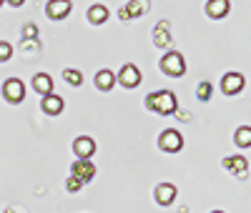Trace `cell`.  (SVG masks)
<instances>
[{
	"mask_svg": "<svg viewBox=\"0 0 251 213\" xmlns=\"http://www.w3.org/2000/svg\"><path fill=\"white\" fill-rule=\"evenodd\" d=\"M146 105H149L153 113L171 116V113H176V108H178V100H176V95H174L171 91H153V93L146 95Z\"/></svg>",
	"mask_w": 251,
	"mask_h": 213,
	"instance_id": "cell-1",
	"label": "cell"
},
{
	"mask_svg": "<svg viewBox=\"0 0 251 213\" xmlns=\"http://www.w3.org/2000/svg\"><path fill=\"white\" fill-rule=\"evenodd\" d=\"M161 71H163L166 75H171V78H181V75L186 73V60H183V55L176 53V50L166 53V55L161 58Z\"/></svg>",
	"mask_w": 251,
	"mask_h": 213,
	"instance_id": "cell-2",
	"label": "cell"
},
{
	"mask_svg": "<svg viewBox=\"0 0 251 213\" xmlns=\"http://www.w3.org/2000/svg\"><path fill=\"white\" fill-rule=\"evenodd\" d=\"M158 145H161V151H166V153H178L183 148V136L178 131H174V128H169V131L161 133Z\"/></svg>",
	"mask_w": 251,
	"mask_h": 213,
	"instance_id": "cell-3",
	"label": "cell"
},
{
	"mask_svg": "<svg viewBox=\"0 0 251 213\" xmlns=\"http://www.w3.org/2000/svg\"><path fill=\"white\" fill-rule=\"evenodd\" d=\"M3 95L8 103H20L25 98V85L23 80H18V78H8L5 85H3Z\"/></svg>",
	"mask_w": 251,
	"mask_h": 213,
	"instance_id": "cell-4",
	"label": "cell"
},
{
	"mask_svg": "<svg viewBox=\"0 0 251 213\" xmlns=\"http://www.w3.org/2000/svg\"><path fill=\"white\" fill-rule=\"evenodd\" d=\"M244 85H246V78H244L241 73H226V75L221 78V91H224L226 95H236V93H241V91H244Z\"/></svg>",
	"mask_w": 251,
	"mask_h": 213,
	"instance_id": "cell-5",
	"label": "cell"
},
{
	"mask_svg": "<svg viewBox=\"0 0 251 213\" xmlns=\"http://www.w3.org/2000/svg\"><path fill=\"white\" fill-rule=\"evenodd\" d=\"M73 153L78 156V161H88L96 153V141L88 138V136H78L73 141Z\"/></svg>",
	"mask_w": 251,
	"mask_h": 213,
	"instance_id": "cell-6",
	"label": "cell"
},
{
	"mask_svg": "<svg viewBox=\"0 0 251 213\" xmlns=\"http://www.w3.org/2000/svg\"><path fill=\"white\" fill-rule=\"evenodd\" d=\"M123 88H136V85L141 83V71L133 66V63H126V66L121 68V73H118V78H116Z\"/></svg>",
	"mask_w": 251,
	"mask_h": 213,
	"instance_id": "cell-7",
	"label": "cell"
},
{
	"mask_svg": "<svg viewBox=\"0 0 251 213\" xmlns=\"http://www.w3.org/2000/svg\"><path fill=\"white\" fill-rule=\"evenodd\" d=\"M71 176H75L80 183H88V181H93V176H96V166H93L91 161H75Z\"/></svg>",
	"mask_w": 251,
	"mask_h": 213,
	"instance_id": "cell-8",
	"label": "cell"
},
{
	"mask_svg": "<svg viewBox=\"0 0 251 213\" xmlns=\"http://www.w3.org/2000/svg\"><path fill=\"white\" fill-rule=\"evenodd\" d=\"M71 0H50L48 3V8H46V13H48V18L50 20H63L68 13H71Z\"/></svg>",
	"mask_w": 251,
	"mask_h": 213,
	"instance_id": "cell-9",
	"label": "cell"
},
{
	"mask_svg": "<svg viewBox=\"0 0 251 213\" xmlns=\"http://www.w3.org/2000/svg\"><path fill=\"white\" fill-rule=\"evenodd\" d=\"M176 186L174 183H158V188H156V201L161 203V206H171L174 201H176Z\"/></svg>",
	"mask_w": 251,
	"mask_h": 213,
	"instance_id": "cell-10",
	"label": "cell"
},
{
	"mask_svg": "<svg viewBox=\"0 0 251 213\" xmlns=\"http://www.w3.org/2000/svg\"><path fill=\"white\" fill-rule=\"evenodd\" d=\"M63 108H66V100H63L60 95H55V93L43 95V111L48 116H58V113H63Z\"/></svg>",
	"mask_w": 251,
	"mask_h": 213,
	"instance_id": "cell-11",
	"label": "cell"
},
{
	"mask_svg": "<svg viewBox=\"0 0 251 213\" xmlns=\"http://www.w3.org/2000/svg\"><path fill=\"white\" fill-rule=\"evenodd\" d=\"M33 88H35V93H40V95L53 93V78H50L48 73H35V75H33Z\"/></svg>",
	"mask_w": 251,
	"mask_h": 213,
	"instance_id": "cell-12",
	"label": "cell"
},
{
	"mask_svg": "<svg viewBox=\"0 0 251 213\" xmlns=\"http://www.w3.org/2000/svg\"><path fill=\"white\" fill-rule=\"evenodd\" d=\"M224 166L231 170V173L244 176L246 170H249V158H246V156H228V158L224 161Z\"/></svg>",
	"mask_w": 251,
	"mask_h": 213,
	"instance_id": "cell-13",
	"label": "cell"
},
{
	"mask_svg": "<svg viewBox=\"0 0 251 213\" xmlns=\"http://www.w3.org/2000/svg\"><path fill=\"white\" fill-rule=\"evenodd\" d=\"M228 8H231V3H228V0H208L206 13L211 15V18H224V15L228 13Z\"/></svg>",
	"mask_w": 251,
	"mask_h": 213,
	"instance_id": "cell-14",
	"label": "cell"
},
{
	"mask_svg": "<svg viewBox=\"0 0 251 213\" xmlns=\"http://www.w3.org/2000/svg\"><path fill=\"white\" fill-rule=\"evenodd\" d=\"M116 85V75L111 71H98L96 73V88L98 91H111Z\"/></svg>",
	"mask_w": 251,
	"mask_h": 213,
	"instance_id": "cell-15",
	"label": "cell"
},
{
	"mask_svg": "<svg viewBox=\"0 0 251 213\" xmlns=\"http://www.w3.org/2000/svg\"><path fill=\"white\" fill-rule=\"evenodd\" d=\"M88 20H91L93 25H103V23L108 20V8H106V5H91Z\"/></svg>",
	"mask_w": 251,
	"mask_h": 213,
	"instance_id": "cell-16",
	"label": "cell"
},
{
	"mask_svg": "<svg viewBox=\"0 0 251 213\" xmlns=\"http://www.w3.org/2000/svg\"><path fill=\"white\" fill-rule=\"evenodd\" d=\"M126 13H128V18H138L143 13H149V0H131L128 5H126Z\"/></svg>",
	"mask_w": 251,
	"mask_h": 213,
	"instance_id": "cell-17",
	"label": "cell"
},
{
	"mask_svg": "<svg viewBox=\"0 0 251 213\" xmlns=\"http://www.w3.org/2000/svg\"><path fill=\"white\" fill-rule=\"evenodd\" d=\"M239 148H249L251 145V128L249 125H244V128H239L236 131V141H234Z\"/></svg>",
	"mask_w": 251,
	"mask_h": 213,
	"instance_id": "cell-18",
	"label": "cell"
},
{
	"mask_svg": "<svg viewBox=\"0 0 251 213\" xmlns=\"http://www.w3.org/2000/svg\"><path fill=\"white\" fill-rule=\"evenodd\" d=\"M166 23H161V25H156V30H153V38H156V46H169V33H166Z\"/></svg>",
	"mask_w": 251,
	"mask_h": 213,
	"instance_id": "cell-19",
	"label": "cell"
},
{
	"mask_svg": "<svg viewBox=\"0 0 251 213\" xmlns=\"http://www.w3.org/2000/svg\"><path fill=\"white\" fill-rule=\"evenodd\" d=\"M211 83H208V80H201L199 83V88H196V95H199V100H208V98H211Z\"/></svg>",
	"mask_w": 251,
	"mask_h": 213,
	"instance_id": "cell-20",
	"label": "cell"
},
{
	"mask_svg": "<svg viewBox=\"0 0 251 213\" xmlns=\"http://www.w3.org/2000/svg\"><path fill=\"white\" fill-rule=\"evenodd\" d=\"M63 78H66L71 85H80L83 83V73L80 71H73V68H68L66 73H63Z\"/></svg>",
	"mask_w": 251,
	"mask_h": 213,
	"instance_id": "cell-21",
	"label": "cell"
},
{
	"mask_svg": "<svg viewBox=\"0 0 251 213\" xmlns=\"http://www.w3.org/2000/svg\"><path fill=\"white\" fill-rule=\"evenodd\" d=\"M10 55H13V46H10V43H5V40H0V63L10 60Z\"/></svg>",
	"mask_w": 251,
	"mask_h": 213,
	"instance_id": "cell-22",
	"label": "cell"
},
{
	"mask_svg": "<svg viewBox=\"0 0 251 213\" xmlns=\"http://www.w3.org/2000/svg\"><path fill=\"white\" fill-rule=\"evenodd\" d=\"M23 40H40V38H38V28H35L33 23H28V25L23 28Z\"/></svg>",
	"mask_w": 251,
	"mask_h": 213,
	"instance_id": "cell-23",
	"label": "cell"
},
{
	"mask_svg": "<svg viewBox=\"0 0 251 213\" xmlns=\"http://www.w3.org/2000/svg\"><path fill=\"white\" fill-rule=\"evenodd\" d=\"M66 188H68V190H71V193H78V190H80V188H83V183H80V181H78V178H75V176H71V178H68V181H66Z\"/></svg>",
	"mask_w": 251,
	"mask_h": 213,
	"instance_id": "cell-24",
	"label": "cell"
},
{
	"mask_svg": "<svg viewBox=\"0 0 251 213\" xmlns=\"http://www.w3.org/2000/svg\"><path fill=\"white\" fill-rule=\"evenodd\" d=\"M118 18H121V20H131V18H128V13H126V8H121V10H118Z\"/></svg>",
	"mask_w": 251,
	"mask_h": 213,
	"instance_id": "cell-25",
	"label": "cell"
},
{
	"mask_svg": "<svg viewBox=\"0 0 251 213\" xmlns=\"http://www.w3.org/2000/svg\"><path fill=\"white\" fill-rule=\"evenodd\" d=\"M5 3H10V5H15V8H20V5H23V3H25V0H5Z\"/></svg>",
	"mask_w": 251,
	"mask_h": 213,
	"instance_id": "cell-26",
	"label": "cell"
},
{
	"mask_svg": "<svg viewBox=\"0 0 251 213\" xmlns=\"http://www.w3.org/2000/svg\"><path fill=\"white\" fill-rule=\"evenodd\" d=\"M214 213H224V211H214Z\"/></svg>",
	"mask_w": 251,
	"mask_h": 213,
	"instance_id": "cell-27",
	"label": "cell"
},
{
	"mask_svg": "<svg viewBox=\"0 0 251 213\" xmlns=\"http://www.w3.org/2000/svg\"><path fill=\"white\" fill-rule=\"evenodd\" d=\"M3 3H5V0H0V5H3Z\"/></svg>",
	"mask_w": 251,
	"mask_h": 213,
	"instance_id": "cell-28",
	"label": "cell"
},
{
	"mask_svg": "<svg viewBox=\"0 0 251 213\" xmlns=\"http://www.w3.org/2000/svg\"><path fill=\"white\" fill-rule=\"evenodd\" d=\"M8 213H15V211H8Z\"/></svg>",
	"mask_w": 251,
	"mask_h": 213,
	"instance_id": "cell-29",
	"label": "cell"
}]
</instances>
